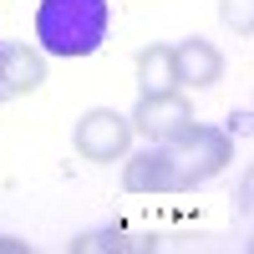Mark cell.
I'll return each instance as SVG.
<instances>
[{
	"label": "cell",
	"mask_w": 254,
	"mask_h": 254,
	"mask_svg": "<svg viewBox=\"0 0 254 254\" xmlns=\"http://www.w3.org/2000/svg\"><path fill=\"white\" fill-rule=\"evenodd\" d=\"M112 31L107 0H41L36 10V41L46 56H92Z\"/></svg>",
	"instance_id": "obj_1"
},
{
	"label": "cell",
	"mask_w": 254,
	"mask_h": 254,
	"mask_svg": "<svg viewBox=\"0 0 254 254\" xmlns=\"http://www.w3.org/2000/svg\"><path fill=\"white\" fill-rule=\"evenodd\" d=\"M168 147H173V158H178V183H183V193H188V188H198V183H208L214 173H224L229 158H234L229 132H224V127H203V122H193L178 142H168Z\"/></svg>",
	"instance_id": "obj_2"
},
{
	"label": "cell",
	"mask_w": 254,
	"mask_h": 254,
	"mask_svg": "<svg viewBox=\"0 0 254 254\" xmlns=\"http://www.w3.org/2000/svg\"><path fill=\"white\" fill-rule=\"evenodd\" d=\"M127 122H132V132L147 137V142H178L188 127H193V102L183 97V87L178 92H153V97L142 92Z\"/></svg>",
	"instance_id": "obj_3"
},
{
	"label": "cell",
	"mask_w": 254,
	"mask_h": 254,
	"mask_svg": "<svg viewBox=\"0 0 254 254\" xmlns=\"http://www.w3.org/2000/svg\"><path fill=\"white\" fill-rule=\"evenodd\" d=\"M71 142H76V153L87 163H117V158H127V147H132V122L122 112H112V107H92L76 122Z\"/></svg>",
	"instance_id": "obj_4"
},
{
	"label": "cell",
	"mask_w": 254,
	"mask_h": 254,
	"mask_svg": "<svg viewBox=\"0 0 254 254\" xmlns=\"http://www.w3.org/2000/svg\"><path fill=\"white\" fill-rule=\"evenodd\" d=\"M122 188L127 193H183L173 147L168 142H147L142 153H127L122 158Z\"/></svg>",
	"instance_id": "obj_5"
},
{
	"label": "cell",
	"mask_w": 254,
	"mask_h": 254,
	"mask_svg": "<svg viewBox=\"0 0 254 254\" xmlns=\"http://www.w3.org/2000/svg\"><path fill=\"white\" fill-rule=\"evenodd\" d=\"M46 81V56L31 46H15V41H0V102L31 97Z\"/></svg>",
	"instance_id": "obj_6"
},
{
	"label": "cell",
	"mask_w": 254,
	"mask_h": 254,
	"mask_svg": "<svg viewBox=\"0 0 254 254\" xmlns=\"http://www.w3.org/2000/svg\"><path fill=\"white\" fill-rule=\"evenodd\" d=\"M173 66H178V87L203 92V87H214L224 76V56H219V46H208L203 36H188V41L173 46Z\"/></svg>",
	"instance_id": "obj_7"
},
{
	"label": "cell",
	"mask_w": 254,
	"mask_h": 254,
	"mask_svg": "<svg viewBox=\"0 0 254 254\" xmlns=\"http://www.w3.org/2000/svg\"><path fill=\"white\" fill-rule=\"evenodd\" d=\"M137 87L153 97V92H178V66H173V46H163V41H153V46L137 51Z\"/></svg>",
	"instance_id": "obj_8"
},
{
	"label": "cell",
	"mask_w": 254,
	"mask_h": 254,
	"mask_svg": "<svg viewBox=\"0 0 254 254\" xmlns=\"http://www.w3.org/2000/svg\"><path fill=\"white\" fill-rule=\"evenodd\" d=\"M127 249H158V244L132 239L127 229H92V234L71 239V254H127Z\"/></svg>",
	"instance_id": "obj_9"
},
{
	"label": "cell",
	"mask_w": 254,
	"mask_h": 254,
	"mask_svg": "<svg viewBox=\"0 0 254 254\" xmlns=\"http://www.w3.org/2000/svg\"><path fill=\"white\" fill-rule=\"evenodd\" d=\"M219 15L234 36H249L254 31V0H219Z\"/></svg>",
	"instance_id": "obj_10"
},
{
	"label": "cell",
	"mask_w": 254,
	"mask_h": 254,
	"mask_svg": "<svg viewBox=\"0 0 254 254\" xmlns=\"http://www.w3.org/2000/svg\"><path fill=\"white\" fill-rule=\"evenodd\" d=\"M0 254H26V239H0Z\"/></svg>",
	"instance_id": "obj_11"
}]
</instances>
